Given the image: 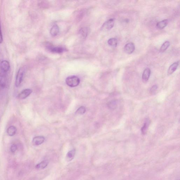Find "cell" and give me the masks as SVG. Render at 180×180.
Segmentation results:
<instances>
[{
    "label": "cell",
    "instance_id": "obj_25",
    "mask_svg": "<svg viewBox=\"0 0 180 180\" xmlns=\"http://www.w3.org/2000/svg\"><path fill=\"white\" fill-rule=\"evenodd\" d=\"M3 41V37L2 32H1V25H0V43H2Z\"/></svg>",
    "mask_w": 180,
    "mask_h": 180
},
{
    "label": "cell",
    "instance_id": "obj_10",
    "mask_svg": "<svg viewBox=\"0 0 180 180\" xmlns=\"http://www.w3.org/2000/svg\"><path fill=\"white\" fill-rule=\"evenodd\" d=\"M179 65V61L173 63L172 65L170 66L167 71V74L168 75H170L173 74L177 69Z\"/></svg>",
    "mask_w": 180,
    "mask_h": 180
},
{
    "label": "cell",
    "instance_id": "obj_20",
    "mask_svg": "<svg viewBox=\"0 0 180 180\" xmlns=\"http://www.w3.org/2000/svg\"><path fill=\"white\" fill-rule=\"evenodd\" d=\"M149 126V122H148L145 123L143 127L141 128V131L143 134H145L147 133Z\"/></svg>",
    "mask_w": 180,
    "mask_h": 180
},
{
    "label": "cell",
    "instance_id": "obj_18",
    "mask_svg": "<svg viewBox=\"0 0 180 180\" xmlns=\"http://www.w3.org/2000/svg\"><path fill=\"white\" fill-rule=\"evenodd\" d=\"M108 43L109 46L116 47L118 44L117 39L115 38H111L108 41Z\"/></svg>",
    "mask_w": 180,
    "mask_h": 180
},
{
    "label": "cell",
    "instance_id": "obj_8",
    "mask_svg": "<svg viewBox=\"0 0 180 180\" xmlns=\"http://www.w3.org/2000/svg\"><path fill=\"white\" fill-rule=\"evenodd\" d=\"M47 48L51 52L54 53H61L66 51V49L64 48L54 47L53 46H50V45L48 46Z\"/></svg>",
    "mask_w": 180,
    "mask_h": 180
},
{
    "label": "cell",
    "instance_id": "obj_16",
    "mask_svg": "<svg viewBox=\"0 0 180 180\" xmlns=\"http://www.w3.org/2000/svg\"><path fill=\"white\" fill-rule=\"evenodd\" d=\"M48 161H41L36 166V168L39 169H44L48 165Z\"/></svg>",
    "mask_w": 180,
    "mask_h": 180
},
{
    "label": "cell",
    "instance_id": "obj_11",
    "mask_svg": "<svg viewBox=\"0 0 180 180\" xmlns=\"http://www.w3.org/2000/svg\"><path fill=\"white\" fill-rule=\"evenodd\" d=\"M168 22V19H164L158 23L156 25V27L158 29L161 30L167 27Z\"/></svg>",
    "mask_w": 180,
    "mask_h": 180
},
{
    "label": "cell",
    "instance_id": "obj_15",
    "mask_svg": "<svg viewBox=\"0 0 180 180\" xmlns=\"http://www.w3.org/2000/svg\"><path fill=\"white\" fill-rule=\"evenodd\" d=\"M7 81L6 78L2 74L0 73V88L4 89L6 87Z\"/></svg>",
    "mask_w": 180,
    "mask_h": 180
},
{
    "label": "cell",
    "instance_id": "obj_1",
    "mask_svg": "<svg viewBox=\"0 0 180 180\" xmlns=\"http://www.w3.org/2000/svg\"><path fill=\"white\" fill-rule=\"evenodd\" d=\"M25 70V68L23 67L20 68L18 70L15 80V85L16 87H19L22 82Z\"/></svg>",
    "mask_w": 180,
    "mask_h": 180
},
{
    "label": "cell",
    "instance_id": "obj_22",
    "mask_svg": "<svg viewBox=\"0 0 180 180\" xmlns=\"http://www.w3.org/2000/svg\"><path fill=\"white\" fill-rule=\"evenodd\" d=\"M88 33V30L86 28H81L80 30V33L84 37H87Z\"/></svg>",
    "mask_w": 180,
    "mask_h": 180
},
{
    "label": "cell",
    "instance_id": "obj_5",
    "mask_svg": "<svg viewBox=\"0 0 180 180\" xmlns=\"http://www.w3.org/2000/svg\"><path fill=\"white\" fill-rule=\"evenodd\" d=\"M32 90L30 89H26L22 91L18 95V98L19 99L23 100L25 99L31 94Z\"/></svg>",
    "mask_w": 180,
    "mask_h": 180
},
{
    "label": "cell",
    "instance_id": "obj_23",
    "mask_svg": "<svg viewBox=\"0 0 180 180\" xmlns=\"http://www.w3.org/2000/svg\"><path fill=\"white\" fill-rule=\"evenodd\" d=\"M158 88V87L157 85H155L152 86L150 89V93L153 95L156 94Z\"/></svg>",
    "mask_w": 180,
    "mask_h": 180
},
{
    "label": "cell",
    "instance_id": "obj_19",
    "mask_svg": "<svg viewBox=\"0 0 180 180\" xmlns=\"http://www.w3.org/2000/svg\"><path fill=\"white\" fill-rule=\"evenodd\" d=\"M108 107L110 109L113 110V109L116 108L117 106V102L115 100H112L108 103Z\"/></svg>",
    "mask_w": 180,
    "mask_h": 180
},
{
    "label": "cell",
    "instance_id": "obj_3",
    "mask_svg": "<svg viewBox=\"0 0 180 180\" xmlns=\"http://www.w3.org/2000/svg\"><path fill=\"white\" fill-rule=\"evenodd\" d=\"M114 25V19L112 18L104 22L101 27V30L103 31H108L111 29Z\"/></svg>",
    "mask_w": 180,
    "mask_h": 180
},
{
    "label": "cell",
    "instance_id": "obj_2",
    "mask_svg": "<svg viewBox=\"0 0 180 180\" xmlns=\"http://www.w3.org/2000/svg\"><path fill=\"white\" fill-rule=\"evenodd\" d=\"M66 82L68 86L70 87H74L79 85L80 80L77 76H70L66 78Z\"/></svg>",
    "mask_w": 180,
    "mask_h": 180
},
{
    "label": "cell",
    "instance_id": "obj_14",
    "mask_svg": "<svg viewBox=\"0 0 180 180\" xmlns=\"http://www.w3.org/2000/svg\"><path fill=\"white\" fill-rule=\"evenodd\" d=\"M17 130L16 128L13 126H11L9 127L7 130V133L9 136H13L16 134Z\"/></svg>",
    "mask_w": 180,
    "mask_h": 180
},
{
    "label": "cell",
    "instance_id": "obj_7",
    "mask_svg": "<svg viewBox=\"0 0 180 180\" xmlns=\"http://www.w3.org/2000/svg\"><path fill=\"white\" fill-rule=\"evenodd\" d=\"M45 140V138L43 136H37L33 138L32 143L34 145H39L44 143Z\"/></svg>",
    "mask_w": 180,
    "mask_h": 180
},
{
    "label": "cell",
    "instance_id": "obj_4",
    "mask_svg": "<svg viewBox=\"0 0 180 180\" xmlns=\"http://www.w3.org/2000/svg\"><path fill=\"white\" fill-rule=\"evenodd\" d=\"M135 50L134 44L132 42H129L126 44L124 47V52L128 54H131Z\"/></svg>",
    "mask_w": 180,
    "mask_h": 180
},
{
    "label": "cell",
    "instance_id": "obj_9",
    "mask_svg": "<svg viewBox=\"0 0 180 180\" xmlns=\"http://www.w3.org/2000/svg\"><path fill=\"white\" fill-rule=\"evenodd\" d=\"M151 73V71L150 68H147L145 70L142 75L143 82L144 83L147 82L150 78Z\"/></svg>",
    "mask_w": 180,
    "mask_h": 180
},
{
    "label": "cell",
    "instance_id": "obj_21",
    "mask_svg": "<svg viewBox=\"0 0 180 180\" xmlns=\"http://www.w3.org/2000/svg\"><path fill=\"white\" fill-rule=\"evenodd\" d=\"M86 111V108L84 106H81L80 107L76 110V114L82 115L84 114Z\"/></svg>",
    "mask_w": 180,
    "mask_h": 180
},
{
    "label": "cell",
    "instance_id": "obj_13",
    "mask_svg": "<svg viewBox=\"0 0 180 180\" xmlns=\"http://www.w3.org/2000/svg\"><path fill=\"white\" fill-rule=\"evenodd\" d=\"M59 32V27L57 25H54L51 29L50 33L52 36H55L58 35Z\"/></svg>",
    "mask_w": 180,
    "mask_h": 180
},
{
    "label": "cell",
    "instance_id": "obj_6",
    "mask_svg": "<svg viewBox=\"0 0 180 180\" xmlns=\"http://www.w3.org/2000/svg\"><path fill=\"white\" fill-rule=\"evenodd\" d=\"M10 64L9 62L4 60L1 61L0 64V68L3 73H6L10 70Z\"/></svg>",
    "mask_w": 180,
    "mask_h": 180
},
{
    "label": "cell",
    "instance_id": "obj_12",
    "mask_svg": "<svg viewBox=\"0 0 180 180\" xmlns=\"http://www.w3.org/2000/svg\"><path fill=\"white\" fill-rule=\"evenodd\" d=\"M75 153H76V150L74 149L73 150L70 151L68 152L66 155V159L68 161H72L74 157Z\"/></svg>",
    "mask_w": 180,
    "mask_h": 180
},
{
    "label": "cell",
    "instance_id": "obj_24",
    "mask_svg": "<svg viewBox=\"0 0 180 180\" xmlns=\"http://www.w3.org/2000/svg\"><path fill=\"white\" fill-rule=\"evenodd\" d=\"M17 149V147L16 144H12L10 147V150L12 153H14Z\"/></svg>",
    "mask_w": 180,
    "mask_h": 180
},
{
    "label": "cell",
    "instance_id": "obj_17",
    "mask_svg": "<svg viewBox=\"0 0 180 180\" xmlns=\"http://www.w3.org/2000/svg\"><path fill=\"white\" fill-rule=\"evenodd\" d=\"M170 46V43L168 41H165L162 46H161V48L160 49V52L161 53H163L168 49Z\"/></svg>",
    "mask_w": 180,
    "mask_h": 180
}]
</instances>
